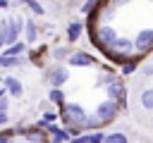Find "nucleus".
<instances>
[{"label":"nucleus","instance_id":"nucleus-1","mask_svg":"<svg viewBox=\"0 0 153 143\" xmlns=\"http://www.w3.org/2000/svg\"><path fill=\"white\" fill-rule=\"evenodd\" d=\"M19 33H24V19L22 17H2L0 19V38L5 45L17 43Z\"/></svg>","mask_w":153,"mask_h":143},{"label":"nucleus","instance_id":"nucleus-2","mask_svg":"<svg viewBox=\"0 0 153 143\" xmlns=\"http://www.w3.org/2000/svg\"><path fill=\"white\" fill-rule=\"evenodd\" d=\"M57 114H60V122L65 126H81L88 112L84 110L81 102H65V107L57 110Z\"/></svg>","mask_w":153,"mask_h":143},{"label":"nucleus","instance_id":"nucleus-3","mask_svg":"<svg viewBox=\"0 0 153 143\" xmlns=\"http://www.w3.org/2000/svg\"><path fill=\"white\" fill-rule=\"evenodd\" d=\"M105 98H108V100H115V102L120 105V110L127 107V86H124L122 76H117L115 81H110V83L105 86Z\"/></svg>","mask_w":153,"mask_h":143},{"label":"nucleus","instance_id":"nucleus-4","mask_svg":"<svg viewBox=\"0 0 153 143\" xmlns=\"http://www.w3.org/2000/svg\"><path fill=\"white\" fill-rule=\"evenodd\" d=\"M96 114H98V119L103 122V126L105 124H112L115 119H117V114H120V105L115 102V100H103V102H98L96 105Z\"/></svg>","mask_w":153,"mask_h":143},{"label":"nucleus","instance_id":"nucleus-5","mask_svg":"<svg viewBox=\"0 0 153 143\" xmlns=\"http://www.w3.org/2000/svg\"><path fill=\"white\" fill-rule=\"evenodd\" d=\"M131 41H134V52H139V55L153 52V29H141V31H136V36H134Z\"/></svg>","mask_w":153,"mask_h":143},{"label":"nucleus","instance_id":"nucleus-6","mask_svg":"<svg viewBox=\"0 0 153 143\" xmlns=\"http://www.w3.org/2000/svg\"><path fill=\"white\" fill-rule=\"evenodd\" d=\"M45 81L53 86V88H62L67 81H69V69L65 64H53L48 72H45Z\"/></svg>","mask_w":153,"mask_h":143},{"label":"nucleus","instance_id":"nucleus-7","mask_svg":"<svg viewBox=\"0 0 153 143\" xmlns=\"http://www.w3.org/2000/svg\"><path fill=\"white\" fill-rule=\"evenodd\" d=\"M67 64L69 67H96L98 60L91 55V52H84V50H72L69 57H67Z\"/></svg>","mask_w":153,"mask_h":143},{"label":"nucleus","instance_id":"nucleus-8","mask_svg":"<svg viewBox=\"0 0 153 143\" xmlns=\"http://www.w3.org/2000/svg\"><path fill=\"white\" fill-rule=\"evenodd\" d=\"M2 86H5V91H7V95L10 98H22V93H24V86H22V81L17 79V76H5L2 79Z\"/></svg>","mask_w":153,"mask_h":143},{"label":"nucleus","instance_id":"nucleus-9","mask_svg":"<svg viewBox=\"0 0 153 143\" xmlns=\"http://www.w3.org/2000/svg\"><path fill=\"white\" fill-rule=\"evenodd\" d=\"M38 41V24L33 19H24V43L33 45Z\"/></svg>","mask_w":153,"mask_h":143},{"label":"nucleus","instance_id":"nucleus-10","mask_svg":"<svg viewBox=\"0 0 153 143\" xmlns=\"http://www.w3.org/2000/svg\"><path fill=\"white\" fill-rule=\"evenodd\" d=\"M141 57H143V55L134 52V55H131V57L120 67V74H122V76H131V74H136V72H139V67H141V64H139V62H141Z\"/></svg>","mask_w":153,"mask_h":143},{"label":"nucleus","instance_id":"nucleus-11","mask_svg":"<svg viewBox=\"0 0 153 143\" xmlns=\"http://www.w3.org/2000/svg\"><path fill=\"white\" fill-rule=\"evenodd\" d=\"M26 50H29V45H26L24 41H17V43H12V45H5V50H2L0 55H7V57H19V55H26Z\"/></svg>","mask_w":153,"mask_h":143},{"label":"nucleus","instance_id":"nucleus-12","mask_svg":"<svg viewBox=\"0 0 153 143\" xmlns=\"http://www.w3.org/2000/svg\"><path fill=\"white\" fill-rule=\"evenodd\" d=\"M84 33V21H69L67 26V43H76Z\"/></svg>","mask_w":153,"mask_h":143},{"label":"nucleus","instance_id":"nucleus-13","mask_svg":"<svg viewBox=\"0 0 153 143\" xmlns=\"http://www.w3.org/2000/svg\"><path fill=\"white\" fill-rule=\"evenodd\" d=\"M48 102H53V105H57V110H62V107H65V102H67L65 91H62V88H53V86H50V91H48Z\"/></svg>","mask_w":153,"mask_h":143},{"label":"nucleus","instance_id":"nucleus-14","mask_svg":"<svg viewBox=\"0 0 153 143\" xmlns=\"http://www.w3.org/2000/svg\"><path fill=\"white\" fill-rule=\"evenodd\" d=\"M81 129H84V131H100V129H103V122L98 119L96 112H88L86 119H84V124H81Z\"/></svg>","mask_w":153,"mask_h":143},{"label":"nucleus","instance_id":"nucleus-15","mask_svg":"<svg viewBox=\"0 0 153 143\" xmlns=\"http://www.w3.org/2000/svg\"><path fill=\"white\" fill-rule=\"evenodd\" d=\"M115 79H117V74H115L110 67H105V69L98 74V79H96V88H105V86H108L110 81H115Z\"/></svg>","mask_w":153,"mask_h":143},{"label":"nucleus","instance_id":"nucleus-16","mask_svg":"<svg viewBox=\"0 0 153 143\" xmlns=\"http://www.w3.org/2000/svg\"><path fill=\"white\" fill-rule=\"evenodd\" d=\"M139 102H141V107H143V110L153 112V86H148V88H143V91H141Z\"/></svg>","mask_w":153,"mask_h":143},{"label":"nucleus","instance_id":"nucleus-17","mask_svg":"<svg viewBox=\"0 0 153 143\" xmlns=\"http://www.w3.org/2000/svg\"><path fill=\"white\" fill-rule=\"evenodd\" d=\"M103 143H129V136L124 131H112V133H105Z\"/></svg>","mask_w":153,"mask_h":143},{"label":"nucleus","instance_id":"nucleus-18","mask_svg":"<svg viewBox=\"0 0 153 143\" xmlns=\"http://www.w3.org/2000/svg\"><path fill=\"white\" fill-rule=\"evenodd\" d=\"M69 48H55L53 52H50V57L55 60V64H62V62H67V57H69Z\"/></svg>","mask_w":153,"mask_h":143},{"label":"nucleus","instance_id":"nucleus-19","mask_svg":"<svg viewBox=\"0 0 153 143\" xmlns=\"http://www.w3.org/2000/svg\"><path fill=\"white\" fill-rule=\"evenodd\" d=\"M26 10H29L31 14H36V17H43V14H45V10H43V5H41L38 0H33V2H26Z\"/></svg>","mask_w":153,"mask_h":143},{"label":"nucleus","instance_id":"nucleus-20","mask_svg":"<svg viewBox=\"0 0 153 143\" xmlns=\"http://www.w3.org/2000/svg\"><path fill=\"white\" fill-rule=\"evenodd\" d=\"M96 5H98V0H84V5L79 7V12H81V14H91V12L96 10Z\"/></svg>","mask_w":153,"mask_h":143},{"label":"nucleus","instance_id":"nucleus-21","mask_svg":"<svg viewBox=\"0 0 153 143\" xmlns=\"http://www.w3.org/2000/svg\"><path fill=\"white\" fill-rule=\"evenodd\" d=\"M12 136H14L12 129H0V143H12Z\"/></svg>","mask_w":153,"mask_h":143},{"label":"nucleus","instance_id":"nucleus-22","mask_svg":"<svg viewBox=\"0 0 153 143\" xmlns=\"http://www.w3.org/2000/svg\"><path fill=\"white\" fill-rule=\"evenodd\" d=\"M41 119H45V122L50 124V122H57V119H60V114H57V112H53V110H45Z\"/></svg>","mask_w":153,"mask_h":143},{"label":"nucleus","instance_id":"nucleus-23","mask_svg":"<svg viewBox=\"0 0 153 143\" xmlns=\"http://www.w3.org/2000/svg\"><path fill=\"white\" fill-rule=\"evenodd\" d=\"M139 72L148 79V76H153V62H148V64H143V67H139Z\"/></svg>","mask_w":153,"mask_h":143},{"label":"nucleus","instance_id":"nucleus-24","mask_svg":"<svg viewBox=\"0 0 153 143\" xmlns=\"http://www.w3.org/2000/svg\"><path fill=\"white\" fill-rule=\"evenodd\" d=\"M7 110H10V95L0 98V112H7Z\"/></svg>","mask_w":153,"mask_h":143},{"label":"nucleus","instance_id":"nucleus-25","mask_svg":"<svg viewBox=\"0 0 153 143\" xmlns=\"http://www.w3.org/2000/svg\"><path fill=\"white\" fill-rule=\"evenodd\" d=\"M7 122H10V114L7 112H0V126H5Z\"/></svg>","mask_w":153,"mask_h":143},{"label":"nucleus","instance_id":"nucleus-26","mask_svg":"<svg viewBox=\"0 0 153 143\" xmlns=\"http://www.w3.org/2000/svg\"><path fill=\"white\" fill-rule=\"evenodd\" d=\"M110 2H112V5H115V7H120V5H127V2H129V0H110Z\"/></svg>","mask_w":153,"mask_h":143},{"label":"nucleus","instance_id":"nucleus-27","mask_svg":"<svg viewBox=\"0 0 153 143\" xmlns=\"http://www.w3.org/2000/svg\"><path fill=\"white\" fill-rule=\"evenodd\" d=\"M10 2H12V0H0V10H5V7L10 5Z\"/></svg>","mask_w":153,"mask_h":143},{"label":"nucleus","instance_id":"nucleus-28","mask_svg":"<svg viewBox=\"0 0 153 143\" xmlns=\"http://www.w3.org/2000/svg\"><path fill=\"white\" fill-rule=\"evenodd\" d=\"M50 143H65V141H62V138H57V136H53V138H50Z\"/></svg>","mask_w":153,"mask_h":143},{"label":"nucleus","instance_id":"nucleus-29","mask_svg":"<svg viewBox=\"0 0 153 143\" xmlns=\"http://www.w3.org/2000/svg\"><path fill=\"white\" fill-rule=\"evenodd\" d=\"M7 95V91H5V86H0V98H5Z\"/></svg>","mask_w":153,"mask_h":143},{"label":"nucleus","instance_id":"nucleus-30","mask_svg":"<svg viewBox=\"0 0 153 143\" xmlns=\"http://www.w3.org/2000/svg\"><path fill=\"white\" fill-rule=\"evenodd\" d=\"M12 2H24L26 5V2H33V0H12Z\"/></svg>","mask_w":153,"mask_h":143},{"label":"nucleus","instance_id":"nucleus-31","mask_svg":"<svg viewBox=\"0 0 153 143\" xmlns=\"http://www.w3.org/2000/svg\"><path fill=\"white\" fill-rule=\"evenodd\" d=\"M2 50H5V43H2V38H0V52H2Z\"/></svg>","mask_w":153,"mask_h":143},{"label":"nucleus","instance_id":"nucleus-32","mask_svg":"<svg viewBox=\"0 0 153 143\" xmlns=\"http://www.w3.org/2000/svg\"><path fill=\"white\" fill-rule=\"evenodd\" d=\"M2 79H5V76H2V74H0V86H2Z\"/></svg>","mask_w":153,"mask_h":143}]
</instances>
